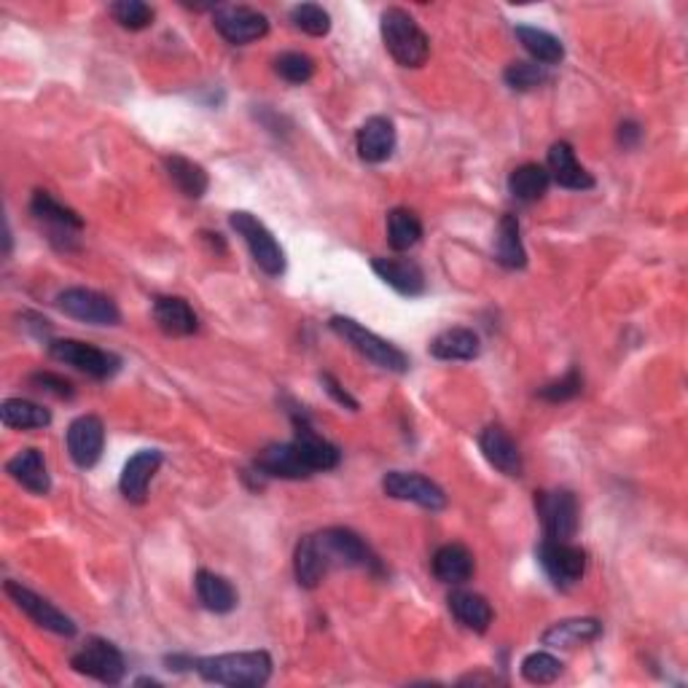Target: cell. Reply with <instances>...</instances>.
<instances>
[{
    "instance_id": "obj_3",
    "label": "cell",
    "mask_w": 688,
    "mask_h": 688,
    "mask_svg": "<svg viewBox=\"0 0 688 688\" xmlns=\"http://www.w3.org/2000/svg\"><path fill=\"white\" fill-rule=\"evenodd\" d=\"M329 325H331V331L340 336V340L347 342L349 347H353L355 353L360 355V358H366L369 364L377 366V369L393 371V374H406L409 366H412L409 364V355L403 353L401 347H395L393 342L377 336L374 331L366 329V325H360L358 320L334 316L329 320Z\"/></svg>"
},
{
    "instance_id": "obj_7",
    "label": "cell",
    "mask_w": 688,
    "mask_h": 688,
    "mask_svg": "<svg viewBox=\"0 0 688 688\" xmlns=\"http://www.w3.org/2000/svg\"><path fill=\"white\" fill-rule=\"evenodd\" d=\"M49 355L59 364L73 366L76 371L87 374L94 379H111L122 369V358L108 349H100L94 344L79 340H55L49 342Z\"/></svg>"
},
{
    "instance_id": "obj_11",
    "label": "cell",
    "mask_w": 688,
    "mask_h": 688,
    "mask_svg": "<svg viewBox=\"0 0 688 688\" xmlns=\"http://www.w3.org/2000/svg\"><path fill=\"white\" fill-rule=\"evenodd\" d=\"M213 25L231 46H248L270 33V20L251 5H218L213 11Z\"/></svg>"
},
{
    "instance_id": "obj_37",
    "label": "cell",
    "mask_w": 688,
    "mask_h": 688,
    "mask_svg": "<svg viewBox=\"0 0 688 688\" xmlns=\"http://www.w3.org/2000/svg\"><path fill=\"white\" fill-rule=\"evenodd\" d=\"M562 675V662L557 656L546 654V651H536L521 660V678L532 686H549Z\"/></svg>"
},
{
    "instance_id": "obj_39",
    "label": "cell",
    "mask_w": 688,
    "mask_h": 688,
    "mask_svg": "<svg viewBox=\"0 0 688 688\" xmlns=\"http://www.w3.org/2000/svg\"><path fill=\"white\" fill-rule=\"evenodd\" d=\"M275 73L288 84L301 87L316 76V59L305 51H286L275 59Z\"/></svg>"
},
{
    "instance_id": "obj_32",
    "label": "cell",
    "mask_w": 688,
    "mask_h": 688,
    "mask_svg": "<svg viewBox=\"0 0 688 688\" xmlns=\"http://www.w3.org/2000/svg\"><path fill=\"white\" fill-rule=\"evenodd\" d=\"M549 186H551L549 170L536 162L519 164V168L508 175V192H512V197L519 202H527V205H530V202L543 199L546 192H549Z\"/></svg>"
},
{
    "instance_id": "obj_34",
    "label": "cell",
    "mask_w": 688,
    "mask_h": 688,
    "mask_svg": "<svg viewBox=\"0 0 688 688\" xmlns=\"http://www.w3.org/2000/svg\"><path fill=\"white\" fill-rule=\"evenodd\" d=\"M495 259L506 270H521L527 264V251L521 245L519 237V218L506 213L497 223V242H495Z\"/></svg>"
},
{
    "instance_id": "obj_33",
    "label": "cell",
    "mask_w": 688,
    "mask_h": 688,
    "mask_svg": "<svg viewBox=\"0 0 688 688\" xmlns=\"http://www.w3.org/2000/svg\"><path fill=\"white\" fill-rule=\"evenodd\" d=\"M0 420L11 431H41L51 425L49 409L25 399H5L0 406Z\"/></svg>"
},
{
    "instance_id": "obj_8",
    "label": "cell",
    "mask_w": 688,
    "mask_h": 688,
    "mask_svg": "<svg viewBox=\"0 0 688 688\" xmlns=\"http://www.w3.org/2000/svg\"><path fill=\"white\" fill-rule=\"evenodd\" d=\"M538 562L557 589H573L586 573V551L571 541H546L538 546Z\"/></svg>"
},
{
    "instance_id": "obj_43",
    "label": "cell",
    "mask_w": 688,
    "mask_h": 688,
    "mask_svg": "<svg viewBox=\"0 0 688 688\" xmlns=\"http://www.w3.org/2000/svg\"><path fill=\"white\" fill-rule=\"evenodd\" d=\"M30 385H33L35 390H41V393L55 395V399H73L76 393L73 385H70L68 379L51 371H35L33 377H30Z\"/></svg>"
},
{
    "instance_id": "obj_5",
    "label": "cell",
    "mask_w": 688,
    "mask_h": 688,
    "mask_svg": "<svg viewBox=\"0 0 688 688\" xmlns=\"http://www.w3.org/2000/svg\"><path fill=\"white\" fill-rule=\"evenodd\" d=\"M536 512L549 541H573L581 525V508L571 490L536 492Z\"/></svg>"
},
{
    "instance_id": "obj_17",
    "label": "cell",
    "mask_w": 688,
    "mask_h": 688,
    "mask_svg": "<svg viewBox=\"0 0 688 688\" xmlns=\"http://www.w3.org/2000/svg\"><path fill=\"white\" fill-rule=\"evenodd\" d=\"M395 140H399L395 124L388 116H371L360 124L358 135H355V148L366 164H382L393 157Z\"/></svg>"
},
{
    "instance_id": "obj_6",
    "label": "cell",
    "mask_w": 688,
    "mask_h": 688,
    "mask_svg": "<svg viewBox=\"0 0 688 688\" xmlns=\"http://www.w3.org/2000/svg\"><path fill=\"white\" fill-rule=\"evenodd\" d=\"M312 538L329 571L331 567H377V557L371 554L369 543L347 527H329Z\"/></svg>"
},
{
    "instance_id": "obj_18",
    "label": "cell",
    "mask_w": 688,
    "mask_h": 688,
    "mask_svg": "<svg viewBox=\"0 0 688 688\" xmlns=\"http://www.w3.org/2000/svg\"><path fill=\"white\" fill-rule=\"evenodd\" d=\"M479 449L488 458V462L495 471H501L503 477L519 479L525 471V462H521V452L516 447V442L508 436L501 425H488L479 433Z\"/></svg>"
},
{
    "instance_id": "obj_28",
    "label": "cell",
    "mask_w": 688,
    "mask_h": 688,
    "mask_svg": "<svg viewBox=\"0 0 688 688\" xmlns=\"http://www.w3.org/2000/svg\"><path fill=\"white\" fill-rule=\"evenodd\" d=\"M482 353V342L479 334L471 329H447L431 342V355L436 360H477Z\"/></svg>"
},
{
    "instance_id": "obj_25",
    "label": "cell",
    "mask_w": 688,
    "mask_h": 688,
    "mask_svg": "<svg viewBox=\"0 0 688 688\" xmlns=\"http://www.w3.org/2000/svg\"><path fill=\"white\" fill-rule=\"evenodd\" d=\"M433 575L436 581L449 586H460L471 578L473 571H477V562H473V554L468 546L462 543H444L442 549L433 554Z\"/></svg>"
},
{
    "instance_id": "obj_21",
    "label": "cell",
    "mask_w": 688,
    "mask_h": 688,
    "mask_svg": "<svg viewBox=\"0 0 688 688\" xmlns=\"http://www.w3.org/2000/svg\"><path fill=\"white\" fill-rule=\"evenodd\" d=\"M30 213H33L41 223H46V227L51 229V240H57V237L76 240V234L84 229V221H81L79 213L65 207L62 202H57L49 192H33Z\"/></svg>"
},
{
    "instance_id": "obj_19",
    "label": "cell",
    "mask_w": 688,
    "mask_h": 688,
    "mask_svg": "<svg viewBox=\"0 0 688 688\" xmlns=\"http://www.w3.org/2000/svg\"><path fill=\"white\" fill-rule=\"evenodd\" d=\"M546 170H549L551 181L562 188H571V192H589L595 188V177L584 164L575 159V151L571 144L560 140L549 148V157H546Z\"/></svg>"
},
{
    "instance_id": "obj_24",
    "label": "cell",
    "mask_w": 688,
    "mask_h": 688,
    "mask_svg": "<svg viewBox=\"0 0 688 688\" xmlns=\"http://www.w3.org/2000/svg\"><path fill=\"white\" fill-rule=\"evenodd\" d=\"M5 471H9V477L16 484H22L33 495H49L51 492L49 468H46L41 449H22V452H16L14 458L5 462Z\"/></svg>"
},
{
    "instance_id": "obj_13",
    "label": "cell",
    "mask_w": 688,
    "mask_h": 688,
    "mask_svg": "<svg viewBox=\"0 0 688 688\" xmlns=\"http://www.w3.org/2000/svg\"><path fill=\"white\" fill-rule=\"evenodd\" d=\"M3 592L9 595V600L22 610V614L30 616V619H33L38 627H44V630L62 634V638H73L76 634V621L70 619V616H65L59 608H55L49 600L35 595L33 589H27V586L16 584V581H5Z\"/></svg>"
},
{
    "instance_id": "obj_16",
    "label": "cell",
    "mask_w": 688,
    "mask_h": 688,
    "mask_svg": "<svg viewBox=\"0 0 688 688\" xmlns=\"http://www.w3.org/2000/svg\"><path fill=\"white\" fill-rule=\"evenodd\" d=\"M296 436H294V449L299 455L301 462L310 468V473H320V471H334L336 466L342 462V452L340 447H334L331 442H325L323 436H318L312 431V425L307 420L296 417Z\"/></svg>"
},
{
    "instance_id": "obj_36",
    "label": "cell",
    "mask_w": 688,
    "mask_h": 688,
    "mask_svg": "<svg viewBox=\"0 0 688 688\" xmlns=\"http://www.w3.org/2000/svg\"><path fill=\"white\" fill-rule=\"evenodd\" d=\"M423 240V221L406 207H395L388 213V242L393 251H412Z\"/></svg>"
},
{
    "instance_id": "obj_31",
    "label": "cell",
    "mask_w": 688,
    "mask_h": 688,
    "mask_svg": "<svg viewBox=\"0 0 688 688\" xmlns=\"http://www.w3.org/2000/svg\"><path fill=\"white\" fill-rule=\"evenodd\" d=\"M514 35L519 38V44L525 46V51L536 59L538 65L549 68V65H560L565 59V46L557 35H551L549 30L530 27V25H516Z\"/></svg>"
},
{
    "instance_id": "obj_44",
    "label": "cell",
    "mask_w": 688,
    "mask_h": 688,
    "mask_svg": "<svg viewBox=\"0 0 688 688\" xmlns=\"http://www.w3.org/2000/svg\"><path fill=\"white\" fill-rule=\"evenodd\" d=\"M320 382H323V388H325V393L331 395V399H334L336 403H340V406H344V409H349V412H358V401L353 399V395L347 393V390L342 388L340 382H336L334 377H331V374H320Z\"/></svg>"
},
{
    "instance_id": "obj_38",
    "label": "cell",
    "mask_w": 688,
    "mask_h": 688,
    "mask_svg": "<svg viewBox=\"0 0 688 688\" xmlns=\"http://www.w3.org/2000/svg\"><path fill=\"white\" fill-rule=\"evenodd\" d=\"M290 22L296 30L312 35V38H323L331 33V14L318 3H299L290 9Z\"/></svg>"
},
{
    "instance_id": "obj_9",
    "label": "cell",
    "mask_w": 688,
    "mask_h": 688,
    "mask_svg": "<svg viewBox=\"0 0 688 688\" xmlns=\"http://www.w3.org/2000/svg\"><path fill=\"white\" fill-rule=\"evenodd\" d=\"M73 664L76 673L87 675V678L100 680V684H108V686H118L127 675V662H124V654L116 649L114 643L103 638H92L87 640L84 649L79 654H73Z\"/></svg>"
},
{
    "instance_id": "obj_35",
    "label": "cell",
    "mask_w": 688,
    "mask_h": 688,
    "mask_svg": "<svg viewBox=\"0 0 688 688\" xmlns=\"http://www.w3.org/2000/svg\"><path fill=\"white\" fill-rule=\"evenodd\" d=\"M294 573L299 586H305V589H316V586H320V581L325 578V573H329V567H325L323 557H320L316 546V538L312 536H305L296 543Z\"/></svg>"
},
{
    "instance_id": "obj_14",
    "label": "cell",
    "mask_w": 688,
    "mask_h": 688,
    "mask_svg": "<svg viewBox=\"0 0 688 688\" xmlns=\"http://www.w3.org/2000/svg\"><path fill=\"white\" fill-rule=\"evenodd\" d=\"M65 444H68L70 460L79 468H94L103 458L105 449V425L98 414H81L68 425L65 433Z\"/></svg>"
},
{
    "instance_id": "obj_30",
    "label": "cell",
    "mask_w": 688,
    "mask_h": 688,
    "mask_svg": "<svg viewBox=\"0 0 688 688\" xmlns=\"http://www.w3.org/2000/svg\"><path fill=\"white\" fill-rule=\"evenodd\" d=\"M194 586H197L202 608L210 610V614H231L237 608V600H240L231 581L213 571H199L197 578H194Z\"/></svg>"
},
{
    "instance_id": "obj_1",
    "label": "cell",
    "mask_w": 688,
    "mask_h": 688,
    "mask_svg": "<svg viewBox=\"0 0 688 688\" xmlns=\"http://www.w3.org/2000/svg\"><path fill=\"white\" fill-rule=\"evenodd\" d=\"M272 656L266 651H240V654H218L194 660V673L205 684L229 688H259L272 678Z\"/></svg>"
},
{
    "instance_id": "obj_23",
    "label": "cell",
    "mask_w": 688,
    "mask_h": 688,
    "mask_svg": "<svg viewBox=\"0 0 688 688\" xmlns=\"http://www.w3.org/2000/svg\"><path fill=\"white\" fill-rule=\"evenodd\" d=\"M256 471L266 479H310V468L301 462L299 455H296L294 444H270L266 449H261L256 458Z\"/></svg>"
},
{
    "instance_id": "obj_10",
    "label": "cell",
    "mask_w": 688,
    "mask_h": 688,
    "mask_svg": "<svg viewBox=\"0 0 688 688\" xmlns=\"http://www.w3.org/2000/svg\"><path fill=\"white\" fill-rule=\"evenodd\" d=\"M57 310L62 312V316L81 320V323L89 325L122 323V312H118L116 301L92 288H65L62 294L57 296Z\"/></svg>"
},
{
    "instance_id": "obj_2",
    "label": "cell",
    "mask_w": 688,
    "mask_h": 688,
    "mask_svg": "<svg viewBox=\"0 0 688 688\" xmlns=\"http://www.w3.org/2000/svg\"><path fill=\"white\" fill-rule=\"evenodd\" d=\"M379 30H382L385 49L390 51V57L401 68H423L428 62L431 38L409 11L385 9L382 20H379Z\"/></svg>"
},
{
    "instance_id": "obj_42",
    "label": "cell",
    "mask_w": 688,
    "mask_h": 688,
    "mask_svg": "<svg viewBox=\"0 0 688 688\" xmlns=\"http://www.w3.org/2000/svg\"><path fill=\"white\" fill-rule=\"evenodd\" d=\"M581 388H584V377H581L578 369H571L565 374V377L554 379V382L543 385L541 388V399L549 401V403H565L575 399V395L581 393Z\"/></svg>"
},
{
    "instance_id": "obj_41",
    "label": "cell",
    "mask_w": 688,
    "mask_h": 688,
    "mask_svg": "<svg viewBox=\"0 0 688 688\" xmlns=\"http://www.w3.org/2000/svg\"><path fill=\"white\" fill-rule=\"evenodd\" d=\"M108 11L124 30H135L138 33V30L153 25V9L144 3V0H118Z\"/></svg>"
},
{
    "instance_id": "obj_29",
    "label": "cell",
    "mask_w": 688,
    "mask_h": 688,
    "mask_svg": "<svg viewBox=\"0 0 688 688\" xmlns=\"http://www.w3.org/2000/svg\"><path fill=\"white\" fill-rule=\"evenodd\" d=\"M449 610H452L455 619L460 621L466 630L484 634L492 624V605L488 603V597L477 595V592H466L458 589L449 595Z\"/></svg>"
},
{
    "instance_id": "obj_15",
    "label": "cell",
    "mask_w": 688,
    "mask_h": 688,
    "mask_svg": "<svg viewBox=\"0 0 688 688\" xmlns=\"http://www.w3.org/2000/svg\"><path fill=\"white\" fill-rule=\"evenodd\" d=\"M162 462L164 455L159 452V449H140L138 455H133L127 466H124L122 479H118L122 495L127 497L129 503H135V506H144L148 501V488H151L153 477H157V471L162 468Z\"/></svg>"
},
{
    "instance_id": "obj_40",
    "label": "cell",
    "mask_w": 688,
    "mask_h": 688,
    "mask_svg": "<svg viewBox=\"0 0 688 688\" xmlns=\"http://www.w3.org/2000/svg\"><path fill=\"white\" fill-rule=\"evenodd\" d=\"M503 81L514 89V92H532V89L543 87L549 81L543 65L538 62H512L503 70Z\"/></svg>"
},
{
    "instance_id": "obj_22",
    "label": "cell",
    "mask_w": 688,
    "mask_h": 688,
    "mask_svg": "<svg viewBox=\"0 0 688 688\" xmlns=\"http://www.w3.org/2000/svg\"><path fill=\"white\" fill-rule=\"evenodd\" d=\"M153 320H157L162 334L175 336V340L197 334L199 329L197 312H194L192 305H188L186 299H181V296H157V299H153Z\"/></svg>"
},
{
    "instance_id": "obj_20",
    "label": "cell",
    "mask_w": 688,
    "mask_h": 688,
    "mask_svg": "<svg viewBox=\"0 0 688 688\" xmlns=\"http://www.w3.org/2000/svg\"><path fill=\"white\" fill-rule=\"evenodd\" d=\"M371 270L385 286H390L395 294L409 296H423L425 294V272L417 261L412 259H374Z\"/></svg>"
},
{
    "instance_id": "obj_26",
    "label": "cell",
    "mask_w": 688,
    "mask_h": 688,
    "mask_svg": "<svg viewBox=\"0 0 688 688\" xmlns=\"http://www.w3.org/2000/svg\"><path fill=\"white\" fill-rule=\"evenodd\" d=\"M603 634V624L597 619H565L551 624L549 630L543 632L541 643L549 645V649H575V645H586L595 643Z\"/></svg>"
},
{
    "instance_id": "obj_12",
    "label": "cell",
    "mask_w": 688,
    "mask_h": 688,
    "mask_svg": "<svg viewBox=\"0 0 688 688\" xmlns=\"http://www.w3.org/2000/svg\"><path fill=\"white\" fill-rule=\"evenodd\" d=\"M382 492L393 501L414 503L428 512H442L447 508V492L438 488L436 482L423 473H406V471H390L382 479Z\"/></svg>"
},
{
    "instance_id": "obj_27",
    "label": "cell",
    "mask_w": 688,
    "mask_h": 688,
    "mask_svg": "<svg viewBox=\"0 0 688 688\" xmlns=\"http://www.w3.org/2000/svg\"><path fill=\"white\" fill-rule=\"evenodd\" d=\"M164 170H168L172 186L186 199H202L207 194V188H210V177H207L205 168L194 162V159L181 157V153L164 157Z\"/></svg>"
},
{
    "instance_id": "obj_45",
    "label": "cell",
    "mask_w": 688,
    "mask_h": 688,
    "mask_svg": "<svg viewBox=\"0 0 688 688\" xmlns=\"http://www.w3.org/2000/svg\"><path fill=\"white\" fill-rule=\"evenodd\" d=\"M640 135H643V133H640L638 124H634V122H624V124H621V127H619V144L624 146V148H634V146L640 144Z\"/></svg>"
},
{
    "instance_id": "obj_4",
    "label": "cell",
    "mask_w": 688,
    "mask_h": 688,
    "mask_svg": "<svg viewBox=\"0 0 688 688\" xmlns=\"http://www.w3.org/2000/svg\"><path fill=\"white\" fill-rule=\"evenodd\" d=\"M229 223L231 229L242 237V242H245L253 261H256L259 270L264 272V275L280 277L283 272H286V251H283V245L275 240V234H272L253 213L234 210L229 216Z\"/></svg>"
}]
</instances>
